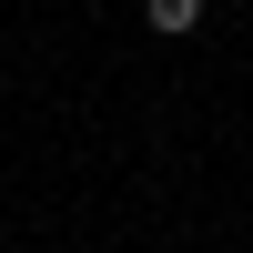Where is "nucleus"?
Returning a JSON list of instances; mask_svg holds the SVG:
<instances>
[{"label": "nucleus", "mask_w": 253, "mask_h": 253, "mask_svg": "<svg viewBox=\"0 0 253 253\" xmlns=\"http://www.w3.org/2000/svg\"><path fill=\"white\" fill-rule=\"evenodd\" d=\"M142 20H152L162 41H182V31H193V20H203V0H142Z\"/></svg>", "instance_id": "f257e3e1"}]
</instances>
